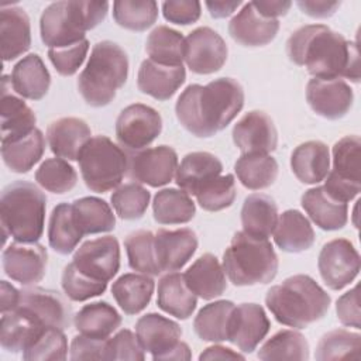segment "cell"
Instances as JSON below:
<instances>
[{
  "instance_id": "1",
  "label": "cell",
  "mask_w": 361,
  "mask_h": 361,
  "mask_svg": "<svg viewBox=\"0 0 361 361\" xmlns=\"http://www.w3.org/2000/svg\"><path fill=\"white\" fill-rule=\"evenodd\" d=\"M286 55L295 65L305 66L313 78L360 82L357 44L324 24H307L295 30L286 41Z\"/></svg>"
},
{
  "instance_id": "2",
  "label": "cell",
  "mask_w": 361,
  "mask_h": 361,
  "mask_svg": "<svg viewBox=\"0 0 361 361\" xmlns=\"http://www.w3.org/2000/svg\"><path fill=\"white\" fill-rule=\"evenodd\" d=\"M244 107V89L233 78L189 85L175 104L176 118L190 134L209 138L224 130Z\"/></svg>"
},
{
  "instance_id": "3",
  "label": "cell",
  "mask_w": 361,
  "mask_h": 361,
  "mask_svg": "<svg viewBox=\"0 0 361 361\" xmlns=\"http://www.w3.org/2000/svg\"><path fill=\"white\" fill-rule=\"evenodd\" d=\"M330 295L309 275L298 274L268 289L265 305L281 324L305 329L323 319L330 309Z\"/></svg>"
},
{
  "instance_id": "4",
  "label": "cell",
  "mask_w": 361,
  "mask_h": 361,
  "mask_svg": "<svg viewBox=\"0 0 361 361\" xmlns=\"http://www.w3.org/2000/svg\"><path fill=\"white\" fill-rule=\"evenodd\" d=\"M128 76V56L113 41L93 45L89 61L78 78V90L92 107H104L113 102L116 92Z\"/></svg>"
},
{
  "instance_id": "5",
  "label": "cell",
  "mask_w": 361,
  "mask_h": 361,
  "mask_svg": "<svg viewBox=\"0 0 361 361\" xmlns=\"http://www.w3.org/2000/svg\"><path fill=\"white\" fill-rule=\"evenodd\" d=\"M47 197L41 189L27 180L7 185L0 196L3 244L7 237L21 243H37L44 233Z\"/></svg>"
},
{
  "instance_id": "6",
  "label": "cell",
  "mask_w": 361,
  "mask_h": 361,
  "mask_svg": "<svg viewBox=\"0 0 361 361\" xmlns=\"http://www.w3.org/2000/svg\"><path fill=\"white\" fill-rule=\"evenodd\" d=\"M107 1L51 3L41 14L39 34L42 42L51 48H62L85 39V32L96 28L107 16Z\"/></svg>"
},
{
  "instance_id": "7",
  "label": "cell",
  "mask_w": 361,
  "mask_h": 361,
  "mask_svg": "<svg viewBox=\"0 0 361 361\" xmlns=\"http://www.w3.org/2000/svg\"><path fill=\"white\" fill-rule=\"evenodd\" d=\"M278 255L268 238L237 231L223 254V269L235 286L269 283L278 274Z\"/></svg>"
},
{
  "instance_id": "8",
  "label": "cell",
  "mask_w": 361,
  "mask_h": 361,
  "mask_svg": "<svg viewBox=\"0 0 361 361\" xmlns=\"http://www.w3.org/2000/svg\"><path fill=\"white\" fill-rule=\"evenodd\" d=\"M79 169L87 189L104 193L117 188L128 171V155L106 135L92 137L83 147Z\"/></svg>"
},
{
  "instance_id": "9",
  "label": "cell",
  "mask_w": 361,
  "mask_h": 361,
  "mask_svg": "<svg viewBox=\"0 0 361 361\" xmlns=\"http://www.w3.org/2000/svg\"><path fill=\"white\" fill-rule=\"evenodd\" d=\"M135 334L152 360H190L189 345L180 340V326L158 313H147L135 323Z\"/></svg>"
},
{
  "instance_id": "10",
  "label": "cell",
  "mask_w": 361,
  "mask_h": 361,
  "mask_svg": "<svg viewBox=\"0 0 361 361\" xmlns=\"http://www.w3.org/2000/svg\"><path fill=\"white\" fill-rule=\"evenodd\" d=\"M360 158L361 140L358 135H345L333 145V168L323 186L333 199L347 203L360 193Z\"/></svg>"
},
{
  "instance_id": "11",
  "label": "cell",
  "mask_w": 361,
  "mask_h": 361,
  "mask_svg": "<svg viewBox=\"0 0 361 361\" xmlns=\"http://www.w3.org/2000/svg\"><path fill=\"white\" fill-rule=\"evenodd\" d=\"M161 131V114L154 107L142 103L124 107L116 120V138L120 147L131 152L148 148Z\"/></svg>"
},
{
  "instance_id": "12",
  "label": "cell",
  "mask_w": 361,
  "mask_h": 361,
  "mask_svg": "<svg viewBox=\"0 0 361 361\" xmlns=\"http://www.w3.org/2000/svg\"><path fill=\"white\" fill-rule=\"evenodd\" d=\"M18 310L35 323L45 327H56L65 330L72 323V307L66 299L56 290L39 286H28L20 290Z\"/></svg>"
},
{
  "instance_id": "13",
  "label": "cell",
  "mask_w": 361,
  "mask_h": 361,
  "mask_svg": "<svg viewBox=\"0 0 361 361\" xmlns=\"http://www.w3.org/2000/svg\"><path fill=\"white\" fill-rule=\"evenodd\" d=\"M361 259L350 240L334 238L323 245L317 258V268L323 282L331 290L350 285L360 272Z\"/></svg>"
},
{
  "instance_id": "14",
  "label": "cell",
  "mask_w": 361,
  "mask_h": 361,
  "mask_svg": "<svg viewBox=\"0 0 361 361\" xmlns=\"http://www.w3.org/2000/svg\"><path fill=\"white\" fill-rule=\"evenodd\" d=\"M227 54L226 41L210 27H197L185 38V62L193 73L209 75L220 71Z\"/></svg>"
},
{
  "instance_id": "15",
  "label": "cell",
  "mask_w": 361,
  "mask_h": 361,
  "mask_svg": "<svg viewBox=\"0 0 361 361\" xmlns=\"http://www.w3.org/2000/svg\"><path fill=\"white\" fill-rule=\"evenodd\" d=\"M178 169V154L169 145L144 148L128 157L127 175L140 183L159 188L172 180Z\"/></svg>"
},
{
  "instance_id": "16",
  "label": "cell",
  "mask_w": 361,
  "mask_h": 361,
  "mask_svg": "<svg viewBox=\"0 0 361 361\" xmlns=\"http://www.w3.org/2000/svg\"><path fill=\"white\" fill-rule=\"evenodd\" d=\"M73 265L93 279L109 282L120 269V245L116 237L104 235L85 241L73 254Z\"/></svg>"
},
{
  "instance_id": "17",
  "label": "cell",
  "mask_w": 361,
  "mask_h": 361,
  "mask_svg": "<svg viewBox=\"0 0 361 361\" xmlns=\"http://www.w3.org/2000/svg\"><path fill=\"white\" fill-rule=\"evenodd\" d=\"M1 262L8 278L24 286H32L45 275L48 252L38 243L14 241L4 248Z\"/></svg>"
},
{
  "instance_id": "18",
  "label": "cell",
  "mask_w": 361,
  "mask_h": 361,
  "mask_svg": "<svg viewBox=\"0 0 361 361\" xmlns=\"http://www.w3.org/2000/svg\"><path fill=\"white\" fill-rule=\"evenodd\" d=\"M306 100L317 116L327 120H338L353 107L354 93L344 79L313 78L306 85Z\"/></svg>"
},
{
  "instance_id": "19",
  "label": "cell",
  "mask_w": 361,
  "mask_h": 361,
  "mask_svg": "<svg viewBox=\"0 0 361 361\" xmlns=\"http://www.w3.org/2000/svg\"><path fill=\"white\" fill-rule=\"evenodd\" d=\"M233 141L243 154H269L276 149L278 131L272 118L261 110L245 113L233 127Z\"/></svg>"
},
{
  "instance_id": "20",
  "label": "cell",
  "mask_w": 361,
  "mask_h": 361,
  "mask_svg": "<svg viewBox=\"0 0 361 361\" xmlns=\"http://www.w3.org/2000/svg\"><path fill=\"white\" fill-rule=\"evenodd\" d=\"M271 327L264 307L258 303H241L234 306L228 324L227 341L243 353H252L265 338Z\"/></svg>"
},
{
  "instance_id": "21",
  "label": "cell",
  "mask_w": 361,
  "mask_h": 361,
  "mask_svg": "<svg viewBox=\"0 0 361 361\" xmlns=\"http://www.w3.org/2000/svg\"><path fill=\"white\" fill-rule=\"evenodd\" d=\"M197 243V235L192 228H159L155 233V255L161 272L183 268L196 252Z\"/></svg>"
},
{
  "instance_id": "22",
  "label": "cell",
  "mask_w": 361,
  "mask_h": 361,
  "mask_svg": "<svg viewBox=\"0 0 361 361\" xmlns=\"http://www.w3.org/2000/svg\"><path fill=\"white\" fill-rule=\"evenodd\" d=\"M278 31L279 21L259 14L251 1L245 3L228 23L230 37L244 47H264L276 37Z\"/></svg>"
},
{
  "instance_id": "23",
  "label": "cell",
  "mask_w": 361,
  "mask_h": 361,
  "mask_svg": "<svg viewBox=\"0 0 361 361\" xmlns=\"http://www.w3.org/2000/svg\"><path fill=\"white\" fill-rule=\"evenodd\" d=\"M11 80L1 78V142H13L35 130L37 117L32 109L8 90Z\"/></svg>"
},
{
  "instance_id": "24",
  "label": "cell",
  "mask_w": 361,
  "mask_h": 361,
  "mask_svg": "<svg viewBox=\"0 0 361 361\" xmlns=\"http://www.w3.org/2000/svg\"><path fill=\"white\" fill-rule=\"evenodd\" d=\"M87 123L79 117H61L47 130L51 151L66 161H78L83 147L92 138Z\"/></svg>"
},
{
  "instance_id": "25",
  "label": "cell",
  "mask_w": 361,
  "mask_h": 361,
  "mask_svg": "<svg viewBox=\"0 0 361 361\" xmlns=\"http://www.w3.org/2000/svg\"><path fill=\"white\" fill-rule=\"evenodd\" d=\"M0 45L4 62L13 61L30 49L31 24L30 17L23 7L1 6Z\"/></svg>"
},
{
  "instance_id": "26",
  "label": "cell",
  "mask_w": 361,
  "mask_h": 361,
  "mask_svg": "<svg viewBox=\"0 0 361 361\" xmlns=\"http://www.w3.org/2000/svg\"><path fill=\"white\" fill-rule=\"evenodd\" d=\"M186 80V71L182 66H165L151 59L141 62L137 86L144 94L157 100L171 99Z\"/></svg>"
},
{
  "instance_id": "27",
  "label": "cell",
  "mask_w": 361,
  "mask_h": 361,
  "mask_svg": "<svg viewBox=\"0 0 361 361\" xmlns=\"http://www.w3.org/2000/svg\"><path fill=\"white\" fill-rule=\"evenodd\" d=\"M300 204L322 230H341L348 221L347 203L333 199L323 186L307 189L300 197Z\"/></svg>"
},
{
  "instance_id": "28",
  "label": "cell",
  "mask_w": 361,
  "mask_h": 361,
  "mask_svg": "<svg viewBox=\"0 0 361 361\" xmlns=\"http://www.w3.org/2000/svg\"><path fill=\"white\" fill-rule=\"evenodd\" d=\"M189 289L204 300L221 296L227 289L226 274L216 255H200L183 274Z\"/></svg>"
},
{
  "instance_id": "29",
  "label": "cell",
  "mask_w": 361,
  "mask_h": 361,
  "mask_svg": "<svg viewBox=\"0 0 361 361\" xmlns=\"http://www.w3.org/2000/svg\"><path fill=\"white\" fill-rule=\"evenodd\" d=\"M293 175L306 185H316L326 179L330 171L329 147L319 140L299 144L290 155Z\"/></svg>"
},
{
  "instance_id": "30",
  "label": "cell",
  "mask_w": 361,
  "mask_h": 361,
  "mask_svg": "<svg viewBox=\"0 0 361 361\" xmlns=\"http://www.w3.org/2000/svg\"><path fill=\"white\" fill-rule=\"evenodd\" d=\"M221 172L223 164L214 154L195 151L182 158L175 173V182L182 190L195 196L204 183L221 175Z\"/></svg>"
},
{
  "instance_id": "31",
  "label": "cell",
  "mask_w": 361,
  "mask_h": 361,
  "mask_svg": "<svg viewBox=\"0 0 361 361\" xmlns=\"http://www.w3.org/2000/svg\"><path fill=\"white\" fill-rule=\"evenodd\" d=\"M13 90L30 100L42 99L51 86V75L38 54H28L20 59L10 75Z\"/></svg>"
},
{
  "instance_id": "32",
  "label": "cell",
  "mask_w": 361,
  "mask_h": 361,
  "mask_svg": "<svg viewBox=\"0 0 361 361\" xmlns=\"http://www.w3.org/2000/svg\"><path fill=\"white\" fill-rule=\"evenodd\" d=\"M157 305L165 313L186 320L193 314L197 306V298L189 289L183 274L173 271L158 281Z\"/></svg>"
},
{
  "instance_id": "33",
  "label": "cell",
  "mask_w": 361,
  "mask_h": 361,
  "mask_svg": "<svg viewBox=\"0 0 361 361\" xmlns=\"http://www.w3.org/2000/svg\"><path fill=\"white\" fill-rule=\"evenodd\" d=\"M275 244L286 252H302L314 243V230L299 210L289 209L278 216L274 230Z\"/></svg>"
},
{
  "instance_id": "34",
  "label": "cell",
  "mask_w": 361,
  "mask_h": 361,
  "mask_svg": "<svg viewBox=\"0 0 361 361\" xmlns=\"http://www.w3.org/2000/svg\"><path fill=\"white\" fill-rule=\"evenodd\" d=\"M155 282L145 274H124L111 285V293L126 314L142 312L151 302Z\"/></svg>"
},
{
  "instance_id": "35",
  "label": "cell",
  "mask_w": 361,
  "mask_h": 361,
  "mask_svg": "<svg viewBox=\"0 0 361 361\" xmlns=\"http://www.w3.org/2000/svg\"><path fill=\"white\" fill-rule=\"evenodd\" d=\"M278 221L275 200L264 193H252L244 199L241 207L243 231L259 238H268Z\"/></svg>"
},
{
  "instance_id": "36",
  "label": "cell",
  "mask_w": 361,
  "mask_h": 361,
  "mask_svg": "<svg viewBox=\"0 0 361 361\" xmlns=\"http://www.w3.org/2000/svg\"><path fill=\"white\" fill-rule=\"evenodd\" d=\"M73 324L80 334L106 340L120 327L121 316L107 302H92L73 316Z\"/></svg>"
},
{
  "instance_id": "37",
  "label": "cell",
  "mask_w": 361,
  "mask_h": 361,
  "mask_svg": "<svg viewBox=\"0 0 361 361\" xmlns=\"http://www.w3.org/2000/svg\"><path fill=\"white\" fill-rule=\"evenodd\" d=\"M82 237L83 233L76 223L72 203L56 204L48 221L49 247L61 255H68L78 247Z\"/></svg>"
},
{
  "instance_id": "38",
  "label": "cell",
  "mask_w": 361,
  "mask_h": 361,
  "mask_svg": "<svg viewBox=\"0 0 361 361\" xmlns=\"http://www.w3.org/2000/svg\"><path fill=\"white\" fill-rule=\"evenodd\" d=\"M45 151V137L35 128L25 137L13 142H1V158L4 165L16 173H27L39 162Z\"/></svg>"
},
{
  "instance_id": "39",
  "label": "cell",
  "mask_w": 361,
  "mask_h": 361,
  "mask_svg": "<svg viewBox=\"0 0 361 361\" xmlns=\"http://www.w3.org/2000/svg\"><path fill=\"white\" fill-rule=\"evenodd\" d=\"M278 162L269 154H243L234 164L241 185L250 190L269 188L278 176Z\"/></svg>"
},
{
  "instance_id": "40",
  "label": "cell",
  "mask_w": 361,
  "mask_h": 361,
  "mask_svg": "<svg viewBox=\"0 0 361 361\" xmlns=\"http://www.w3.org/2000/svg\"><path fill=\"white\" fill-rule=\"evenodd\" d=\"M152 213L159 224H183L195 217L196 206L185 190L165 188L154 196Z\"/></svg>"
},
{
  "instance_id": "41",
  "label": "cell",
  "mask_w": 361,
  "mask_h": 361,
  "mask_svg": "<svg viewBox=\"0 0 361 361\" xmlns=\"http://www.w3.org/2000/svg\"><path fill=\"white\" fill-rule=\"evenodd\" d=\"M234 306L235 305L231 300L226 299L204 305L193 320V330L196 336L210 343L226 341Z\"/></svg>"
},
{
  "instance_id": "42",
  "label": "cell",
  "mask_w": 361,
  "mask_h": 361,
  "mask_svg": "<svg viewBox=\"0 0 361 361\" xmlns=\"http://www.w3.org/2000/svg\"><path fill=\"white\" fill-rule=\"evenodd\" d=\"M76 223L86 234H99L113 231L116 227V216L110 204L96 196H85L72 202Z\"/></svg>"
},
{
  "instance_id": "43",
  "label": "cell",
  "mask_w": 361,
  "mask_h": 361,
  "mask_svg": "<svg viewBox=\"0 0 361 361\" xmlns=\"http://www.w3.org/2000/svg\"><path fill=\"white\" fill-rule=\"evenodd\" d=\"M148 59L165 66H182L185 61L183 35L166 25L155 27L145 42Z\"/></svg>"
},
{
  "instance_id": "44",
  "label": "cell",
  "mask_w": 361,
  "mask_h": 361,
  "mask_svg": "<svg viewBox=\"0 0 361 361\" xmlns=\"http://www.w3.org/2000/svg\"><path fill=\"white\" fill-rule=\"evenodd\" d=\"M42 327L45 326L35 323L31 317L18 310L1 313L0 344L3 350L8 353H23Z\"/></svg>"
},
{
  "instance_id": "45",
  "label": "cell",
  "mask_w": 361,
  "mask_h": 361,
  "mask_svg": "<svg viewBox=\"0 0 361 361\" xmlns=\"http://www.w3.org/2000/svg\"><path fill=\"white\" fill-rule=\"evenodd\" d=\"M264 361L271 360H307L309 343L305 336L295 330H279L268 338L257 353Z\"/></svg>"
},
{
  "instance_id": "46",
  "label": "cell",
  "mask_w": 361,
  "mask_h": 361,
  "mask_svg": "<svg viewBox=\"0 0 361 361\" xmlns=\"http://www.w3.org/2000/svg\"><path fill=\"white\" fill-rule=\"evenodd\" d=\"M124 247L131 269L149 276L161 274L155 255V233L149 230L133 231L126 237Z\"/></svg>"
},
{
  "instance_id": "47",
  "label": "cell",
  "mask_w": 361,
  "mask_h": 361,
  "mask_svg": "<svg viewBox=\"0 0 361 361\" xmlns=\"http://www.w3.org/2000/svg\"><path fill=\"white\" fill-rule=\"evenodd\" d=\"M114 21L130 31H145L158 18V4L154 0H117L113 3Z\"/></svg>"
},
{
  "instance_id": "48",
  "label": "cell",
  "mask_w": 361,
  "mask_h": 361,
  "mask_svg": "<svg viewBox=\"0 0 361 361\" xmlns=\"http://www.w3.org/2000/svg\"><path fill=\"white\" fill-rule=\"evenodd\" d=\"M66 357V336L56 327H42L23 351V358L27 361H56Z\"/></svg>"
},
{
  "instance_id": "49",
  "label": "cell",
  "mask_w": 361,
  "mask_h": 361,
  "mask_svg": "<svg viewBox=\"0 0 361 361\" xmlns=\"http://www.w3.org/2000/svg\"><path fill=\"white\" fill-rule=\"evenodd\" d=\"M361 350V336L358 333L336 329L322 336L317 343L314 357L316 360H341L358 358Z\"/></svg>"
},
{
  "instance_id": "50",
  "label": "cell",
  "mask_w": 361,
  "mask_h": 361,
  "mask_svg": "<svg viewBox=\"0 0 361 361\" xmlns=\"http://www.w3.org/2000/svg\"><path fill=\"white\" fill-rule=\"evenodd\" d=\"M37 183L48 192L62 195L72 190L78 182L75 168L63 158L45 159L35 172Z\"/></svg>"
},
{
  "instance_id": "51",
  "label": "cell",
  "mask_w": 361,
  "mask_h": 361,
  "mask_svg": "<svg viewBox=\"0 0 361 361\" xmlns=\"http://www.w3.org/2000/svg\"><path fill=\"white\" fill-rule=\"evenodd\" d=\"M151 193L137 182H128L116 188L111 204L116 214L123 220H138L148 209Z\"/></svg>"
},
{
  "instance_id": "52",
  "label": "cell",
  "mask_w": 361,
  "mask_h": 361,
  "mask_svg": "<svg viewBox=\"0 0 361 361\" xmlns=\"http://www.w3.org/2000/svg\"><path fill=\"white\" fill-rule=\"evenodd\" d=\"M235 196V180L231 173L216 176L204 183L195 195L199 206L207 212H220L230 207Z\"/></svg>"
},
{
  "instance_id": "53",
  "label": "cell",
  "mask_w": 361,
  "mask_h": 361,
  "mask_svg": "<svg viewBox=\"0 0 361 361\" xmlns=\"http://www.w3.org/2000/svg\"><path fill=\"white\" fill-rule=\"evenodd\" d=\"M61 285L65 295L73 302H83L104 293L107 282L97 281L79 271L73 262H69L62 272Z\"/></svg>"
},
{
  "instance_id": "54",
  "label": "cell",
  "mask_w": 361,
  "mask_h": 361,
  "mask_svg": "<svg viewBox=\"0 0 361 361\" xmlns=\"http://www.w3.org/2000/svg\"><path fill=\"white\" fill-rule=\"evenodd\" d=\"M87 51L89 41L85 38L83 41L69 47L48 49V58L59 75L72 76L82 66Z\"/></svg>"
},
{
  "instance_id": "55",
  "label": "cell",
  "mask_w": 361,
  "mask_h": 361,
  "mask_svg": "<svg viewBox=\"0 0 361 361\" xmlns=\"http://www.w3.org/2000/svg\"><path fill=\"white\" fill-rule=\"evenodd\" d=\"M145 350L142 348L137 334L128 329L120 330L106 341V360H130L142 361Z\"/></svg>"
},
{
  "instance_id": "56",
  "label": "cell",
  "mask_w": 361,
  "mask_h": 361,
  "mask_svg": "<svg viewBox=\"0 0 361 361\" xmlns=\"http://www.w3.org/2000/svg\"><path fill=\"white\" fill-rule=\"evenodd\" d=\"M202 6L196 0H168L162 3L165 20L179 25L196 23L200 17Z\"/></svg>"
},
{
  "instance_id": "57",
  "label": "cell",
  "mask_w": 361,
  "mask_h": 361,
  "mask_svg": "<svg viewBox=\"0 0 361 361\" xmlns=\"http://www.w3.org/2000/svg\"><path fill=\"white\" fill-rule=\"evenodd\" d=\"M106 340L93 338L85 334H78L72 338L69 358L78 360H106Z\"/></svg>"
},
{
  "instance_id": "58",
  "label": "cell",
  "mask_w": 361,
  "mask_h": 361,
  "mask_svg": "<svg viewBox=\"0 0 361 361\" xmlns=\"http://www.w3.org/2000/svg\"><path fill=\"white\" fill-rule=\"evenodd\" d=\"M337 319L341 324L354 327L357 330L361 329V313H360V298H358V285H355L348 292L343 293L337 299L336 305Z\"/></svg>"
},
{
  "instance_id": "59",
  "label": "cell",
  "mask_w": 361,
  "mask_h": 361,
  "mask_svg": "<svg viewBox=\"0 0 361 361\" xmlns=\"http://www.w3.org/2000/svg\"><path fill=\"white\" fill-rule=\"evenodd\" d=\"M296 6L302 13L313 18H327L331 17L340 7V1H327V0H299Z\"/></svg>"
},
{
  "instance_id": "60",
  "label": "cell",
  "mask_w": 361,
  "mask_h": 361,
  "mask_svg": "<svg viewBox=\"0 0 361 361\" xmlns=\"http://www.w3.org/2000/svg\"><path fill=\"white\" fill-rule=\"evenodd\" d=\"M251 3L255 7V10L267 18H276L285 16L292 7V1L286 0H261Z\"/></svg>"
},
{
  "instance_id": "61",
  "label": "cell",
  "mask_w": 361,
  "mask_h": 361,
  "mask_svg": "<svg viewBox=\"0 0 361 361\" xmlns=\"http://www.w3.org/2000/svg\"><path fill=\"white\" fill-rule=\"evenodd\" d=\"M18 298H20V290L16 289L10 282L7 281H1L0 282V309L1 313L14 310L17 303H18Z\"/></svg>"
},
{
  "instance_id": "62",
  "label": "cell",
  "mask_w": 361,
  "mask_h": 361,
  "mask_svg": "<svg viewBox=\"0 0 361 361\" xmlns=\"http://www.w3.org/2000/svg\"><path fill=\"white\" fill-rule=\"evenodd\" d=\"M245 357L228 347L223 345H210L200 355L199 360H244Z\"/></svg>"
},
{
  "instance_id": "63",
  "label": "cell",
  "mask_w": 361,
  "mask_h": 361,
  "mask_svg": "<svg viewBox=\"0 0 361 361\" xmlns=\"http://www.w3.org/2000/svg\"><path fill=\"white\" fill-rule=\"evenodd\" d=\"M210 16L213 18H226L228 16H231L243 3L235 0V1H226V0H221V1H206L204 3Z\"/></svg>"
}]
</instances>
